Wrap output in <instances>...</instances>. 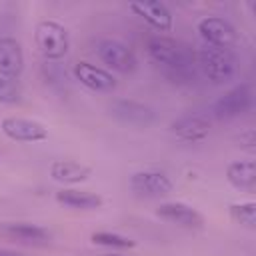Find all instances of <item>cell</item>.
Wrapping results in <instances>:
<instances>
[{"label": "cell", "instance_id": "cell-1", "mask_svg": "<svg viewBox=\"0 0 256 256\" xmlns=\"http://www.w3.org/2000/svg\"><path fill=\"white\" fill-rule=\"evenodd\" d=\"M198 64L202 72L212 80L214 84H224L234 78L236 74V58L230 52V48H218V46H202L198 52Z\"/></svg>", "mask_w": 256, "mask_h": 256}, {"label": "cell", "instance_id": "cell-2", "mask_svg": "<svg viewBox=\"0 0 256 256\" xmlns=\"http://www.w3.org/2000/svg\"><path fill=\"white\" fill-rule=\"evenodd\" d=\"M148 54L156 64H160V66H164L176 74H184L192 64L186 46H182L180 42L166 38V36L150 38L148 40Z\"/></svg>", "mask_w": 256, "mask_h": 256}, {"label": "cell", "instance_id": "cell-3", "mask_svg": "<svg viewBox=\"0 0 256 256\" xmlns=\"http://www.w3.org/2000/svg\"><path fill=\"white\" fill-rule=\"evenodd\" d=\"M36 46L46 60H60L70 46L68 30L54 20H42L36 26Z\"/></svg>", "mask_w": 256, "mask_h": 256}, {"label": "cell", "instance_id": "cell-4", "mask_svg": "<svg viewBox=\"0 0 256 256\" xmlns=\"http://www.w3.org/2000/svg\"><path fill=\"white\" fill-rule=\"evenodd\" d=\"M198 32L202 40L208 46H218V48H230L236 42V28L218 16H208L198 22Z\"/></svg>", "mask_w": 256, "mask_h": 256}, {"label": "cell", "instance_id": "cell-5", "mask_svg": "<svg viewBox=\"0 0 256 256\" xmlns=\"http://www.w3.org/2000/svg\"><path fill=\"white\" fill-rule=\"evenodd\" d=\"M98 56L102 58V62L108 68H112L116 72H122V74H128L136 68L134 52L118 40H102L98 44Z\"/></svg>", "mask_w": 256, "mask_h": 256}, {"label": "cell", "instance_id": "cell-6", "mask_svg": "<svg viewBox=\"0 0 256 256\" xmlns=\"http://www.w3.org/2000/svg\"><path fill=\"white\" fill-rule=\"evenodd\" d=\"M0 128L10 140L16 142H42L48 138V130L40 122L28 118H16V116L4 118Z\"/></svg>", "mask_w": 256, "mask_h": 256}, {"label": "cell", "instance_id": "cell-7", "mask_svg": "<svg viewBox=\"0 0 256 256\" xmlns=\"http://www.w3.org/2000/svg\"><path fill=\"white\" fill-rule=\"evenodd\" d=\"M252 104V92L246 84H240L236 88H232L230 92H226L216 104H214V112L220 120H230L236 116H242Z\"/></svg>", "mask_w": 256, "mask_h": 256}, {"label": "cell", "instance_id": "cell-8", "mask_svg": "<svg viewBox=\"0 0 256 256\" xmlns=\"http://www.w3.org/2000/svg\"><path fill=\"white\" fill-rule=\"evenodd\" d=\"M74 76H76V80H80V84H84L86 88H90L94 92H112L116 88L114 76L90 62H76Z\"/></svg>", "mask_w": 256, "mask_h": 256}, {"label": "cell", "instance_id": "cell-9", "mask_svg": "<svg viewBox=\"0 0 256 256\" xmlns=\"http://www.w3.org/2000/svg\"><path fill=\"white\" fill-rule=\"evenodd\" d=\"M128 8H130L136 16L144 18L150 26H154V28L160 30V32H168V30L172 28L170 10H168L162 2H154V0H146V2H144V0H140V2H130Z\"/></svg>", "mask_w": 256, "mask_h": 256}, {"label": "cell", "instance_id": "cell-10", "mask_svg": "<svg viewBox=\"0 0 256 256\" xmlns=\"http://www.w3.org/2000/svg\"><path fill=\"white\" fill-rule=\"evenodd\" d=\"M22 68H24V54L20 42L10 36L0 38V76L14 80L20 76Z\"/></svg>", "mask_w": 256, "mask_h": 256}, {"label": "cell", "instance_id": "cell-11", "mask_svg": "<svg viewBox=\"0 0 256 256\" xmlns=\"http://www.w3.org/2000/svg\"><path fill=\"white\" fill-rule=\"evenodd\" d=\"M130 188L144 196H164L172 192V180L162 172H136L130 178Z\"/></svg>", "mask_w": 256, "mask_h": 256}, {"label": "cell", "instance_id": "cell-12", "mask_svg": "<svg viewBox=\"0 0 256 256\" xmlns=\"http://www.w3.org/2000/svg\"><path fill=\"white\" fill-rule=\"evenodd\" d=\"M172 132L184 140V142H202L208 138L210 134V124L206 118L202 116H196V114H188V116H182L178 118L174 124H172Z\"/></svg>", "mask_w": 256, "mask_h": 256}, {"label": "cell", "instance_id": "cell-13", "mask_svg": "<svg viewBox=\"0 0 256 256\" xmlns=\"http://www.w3.org/2000/svg\"><path fill=\"white\" fill-rule=\"evenodd\" d=\"M112 114L116 118H120L122 122H128V124H136V126H148L154 118L152 110L140 102H134V100H116L112 106H110Z\"/></svg>", "mask_w": 256, "mask_h": 256}, {"label": "cell", "instance_id": "cell-14", "mask_svg": "<svg viewBox=\"0 0 256 256\" xmlns=\"http://www.w3.org/2000/svg\"><path fill=\"white\" fill-rule=\"evenodd\" d=\"M158 216L168 220V222H176L180 226H186V228H198L202 226V216L200 212H196L194 208L182 204V202H168V204H162L158 208Z\"/></svg>", "mask_w": 256, "mask_h": 256}, {"label": "cell", "instance_id": "cell-15", "mask_svg": "<svg viewBox=\"0 0 256 256\" xmlns=\"http://www.w3.org/2000/svg\"><path fill=\"white\" fill-rule=\"evenodd\" d=\"M226 178L232 186L240 190H254L256 186V162L254 160H236L226 168Z\"/></svg>", "mask_w": 256, "mask_h": 256}, {"label": "cell", "instance_id": "cell-16", "mask_svg": "<svg viewBox=\"0 0 256 256\" xmlns=\"http://www.w3.org/2000/svg\"><path fill=\"white\" fill-rule=\"evenodd\" d=\"M90 168L80 164V162H72V160H56L50 166V176L58 182L64 184H78L82 180H86L90 176Z\"/></svg>", "mask_w": 256, "mask_h": 256}, {"label": "cell", "instance_id": "cell-17", "mask_svg": "<svg viewBox=\"0 0 256 256\" xmlns=\"http://www.w3.org/2000/svg\"><path fill=\"white\" fill-rule=\"evenodd\" d=\"M56 200L70 208L80 210H94L102 206V198L92 192H80V190H60L56 192Z\"/></svg>", "mask_w": 256, "mask_h": 256}, {"label": "cell", "instance_id": "cell-18", "mask_svg": "<svg viewBox=\"0 0 256 256\" xmlns=\"http://www.w3.org/2000/svg\"><path fill=\"white\" fill-rule=\"evenodd\" d=\"M8 232L22 240H32V242L48 240V236H50L48 230H44L42 226H36V224H10Z\"/></svg>", "mask_w": 256, "mask_h": 256}, {"label": "cell", "instance_id": "cell-19", "mask_svg": "<svg viewBox=\"0 0 256 256\" xmlns=\"http://www.w3.org/2000/svg\"><path fill=\"white\" fill-rule=\"evenodd\" d=\"M230 214L236 222H240L246 228L256 226V204L254 202H242V204H232Z\"/></svg>", "mask_w": 256, "mask_h": 256}, {"label": "cell", "instance_id": "cell-20", "mask_svg": "<svg viewBox=\"0 0 256 256\" xmlns=\"http://www.w3.org/2000/svg\"><path fill=\"white\" fill-rule=\"evenodd\" d=\"M92 242L100 246H110V248H132L134 246V240L120 236V234H112V232H94Z\"/></svg>", "mask_w": 256, "mask_h": 256}, {"label": "cell", "instance_id": "cell-21", "mask_svg": "<svg viewBox=\"0 0 256 256\" xmlns=\"http://www.w3.org/2000/svg\"><path fill=\"white\" fill-rule=\"evenodd\" d=\"M20 100V86L12 78L0 76V102L4 104H14Z\"/></svg>", "mask_w": 256, "mask_h": 256}, {"label": "cell", "instance_id": "cell-22", "mask_svg": "<svg viewBox=\"0 0 256 256\" xmlns=\"http://www.w3.org/2000/svg\"><path fill=\"white\" fill-rule=\"evenodd\" d=\"M254 144H256V138H254V132H252V130H248V132L240 134V146H242L244 150L254 152V148H256Z\"/></svg>", "mask_w": 256, "mask_h": 256}, {"label": "cell", "instance_id": "cell-23", "mask_svg": "<svg viewBox=\"0 0 256 256\" xmlns=\"http://www.w3.org/2000/svg\"><path fill=\"white\" fill-rule=\"evenodd\" d=\"M0 256H22V254L14 252V250H0Z\"/></svg>", "mask_w": 256, "mask_h": 256}, {"label": "cell", "instance_id": "cell-24", "mask_svg": "<svg viewBox=\"0 0 256 256\" xmlns=\"http://www.w3.org/2000/svg\"><path fill=\"white\" fill-rule=\"evenodd\" d=\"M106 256H124V254H106Z\"/></svg>", "mask_w": 256, "mask_h": 256}]
</instances>
